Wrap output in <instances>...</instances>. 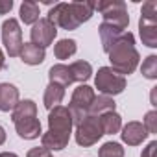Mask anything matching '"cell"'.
<instances>
[{
    "mask_svg": "<svg viewBox=\"0 0 157 157\" xmlns=\"http://www.w3.org/2000/svg\"><path fill=\"white\" fill-rule=\"evenodd\" d=\"M72 117L68 107L57 105L54 109H50L48 115V131L41 135V142L43 148L46 150H65L68 140H70V133H72Z\"/></svg>",
    "mask_w": 157,
    "mask_h": 157,
    "instance_id": "1",
    "label": "cell"
},
{
    "mask_svg": "<svg viewBox=\"0 0 157 157\" xmlns=\"http://www.w3.org/2000/svg\"><path fill=\"white\" fill-rule=\"evenodd\" d=\"M94 15V2H61L48 11V21L63 30H78Z\"/></svg>",
    "mask_w": 157,
    "mask_h": 157,
    "instance_id": "2",
    "label": "cell"
},
{
    "mask_svg": "<svg viewBox=\"0 0 157 157\" xmlns=\"http://www.w3.org/2000/svg\"><path fill=\"white\" fill-rule=\"evenodd\" d=\"M109 61H111V70H115L118 76H128L133 74L137 65H139V52L135 48V35L131 32H124L115 44L111 46V50L107 52Z\"/></svg>",
    "mask_w": 157,
    "mask_h": 157,
    "instance_id": "3",
    "label": "cell"
},
{
    "mask_svg": "<svg viewBox=\"0 0 157 157\" xmlns=\"http://www.w3.org/2000/svg\"><path fill=\"white\" fill-rule=\"evenodd\" d=\"M11 120L15 124L17 135L24 140L39 139L43 133L41 120L37 118V105L33 100H19V104L11 111Z\"/></svg>",
    "mask_w": 157,
    "mask_h": 157,
    "instance_id": "4",
    "label": "cell"
},
{
    "mask_svg": "<svg viewBox=\"0 0 157 157\" xmlns=\"http://www.w3.org/2000/svg\"><path fill=\"white\" fill-rule=\"evenodd\" d=\"M94 10H98L104 17V24H109L120 32H126L129 24V15L122 0H107V2H94Z\"/></svg>",
    "mask_w": 157,
    "mask_h": 157,
    "instance_id": "5",
    "label": "cell"
},
{
    "mask_svg": "<svg viewBox=\"0 0 157 157\" xmlns=\"http://www.w3.org/2000/svg\"><path fill=\"white\" fill-rule=\"evenodd\" d=\"M94 91L89 87V85H80L78 89H74L72 93V98H70V104H68V111H70V117H72V124L78 126L87 115H89V107L94 100Z\"/></svg>",
    "mask_w": 157,
    "mask_h": 157,
    "instance_id": "6",
    "label": "cell"
},
{
    "mask_svg": "<svg viewBox=\"0 0 157 157\" xmlns=\"http://www.w3.org/2000/svg\"><path fill=\"white\" fill-rule=\"evenodd\" d=\"M94 83L104 96H117L126 89V78L118 76L115 70H111V67H100Z\"/></svg>",
    "mask_w": 157,
    "mask_h": 157,
    "instance_id": "7",
    "label": "cell"
},
{
    "mask_svg": "<svg viewBox=\"0 0 157 157\" xmlns=\"http://www.w3.org/2000/svg\"><path fill=\"white\" fill-rule=\"evenodd\" d=\"M102 137H104V129H102V124H100L98 117L87 115L76 126V142H78V146L89 148V146L96 144Z\"/></svg>",
    "mask_w": 157,
    "mask_h": 157,
    "instance_id": "8",
    "label": "cell"
},
{
    "mask_svg": "<svg viewBox=\"0 0 157 157\" xmlns=\"http://www.w3.org/2000/svg\"><path fill=\"white\" fill-rule=\"evenodd\" d=\"M2 43L8 50L10 57H19L21 50H22V30L17 19H6L2 22Z\"/></svg>",
    "mask_w": 157,
    "mask_h": 157,
    "instance_id": "9",
    "label": "cell"
},
{
    "mask_svg": "<svg viewBox=\"0 0 157 157\" xmlns=\"http://www.w3.org/2000/svg\"><path fill=\"white\" fill-rule=\"evenodd\" d=\"M56 35H57V28H56L48 19H39V21L33 24L32 32H30L32 43L37 44V46H41V48L50 46V44L54 43Z\"/></svg>",
    "mask_w": 157,
    "mask_h": 157,
    "instance_id": "10",
    "label": "cell"
},
{
    "mask_svg": "<svg viewBox=\"0 0 157 157\" xmlns=\"http://www.w3.org/2000/svg\"><path fill=\"white\" fill-rule=\"evenodd\" d=\"M122 129V133H120V137H122V140L128 144V146H139V144H142L144 140H146V137H148V131L144 129V126L140 124V122H137V120H131V122H128L124 128H120Z\"/></svg>",
    "mask_w": 157,
    "mask_h": 157,
    "instance_id": "11",
    "label": "cell"
},
{
    "mask_svg": "<svg viewBox=\"0 0 157 157\" xmlns=\"http://www.w3.org/2000/svg\"><path fill=\"white\" fill-rule=\"evenodd\" d=\"M19 104V89L11 83H0V111L10 113Z\"/></svg>",
    "mask_w": 157,
    "mask_h": 157,
    "instance_id": "12",
    "label": "cell"
},
{
    "mask_svg": "<svg viewBox=\"0 0 157 157\" xmlns=\"http://www.w3.org/2000/svg\"><path fill=\"white\" fill-rule=\"evenodd\" d=\"M19 57H21L22 63H26V65H30V67H35V65H41V63L44 61L46 52H44V48H41V46H37V44H33V43H24V44H22V50H21V54H19Z\"/></svg>",
    "mask_w": 157,
    "mask_h": 157,
    "instance_id": "13",
    "label": "cell"
},
{
    "mask_svg": "<svg viewBox=\"0 0 157 157\" xmlns=\"http://www.w3.org/2000/svg\"><path fill=\"white\" fill-rule=\"evenodd\" d=\"M48 78H50V83H57V85H61V87H68L70 83H74L68 65H63V63H57V65L50 67Z\"/></svg>",
    "mask_w": 157,
    "mask_h": 157,
    "instance_id": "14",
    "label": "cell"
},
{
    "mask_svg": "<svg viewBox=\"0 0 157 157\" xmlns=\"http://www.w3.org/2000/svg\"><path fill=\"white\" fill-rule=\"evenodd\" d=\"M65 98V87L57 85V83H48L46 91H44V98H43V104L44 107L50 111L54 107H57Z\"/></svg>",
    "mask_w": 157,
    "mask_h": 157,
    "instance_id": "15",
    "label": "cell"
},
{
    "mask_svg": "<svg viewBox=\"0 0 157 157\" xmlns=\"http://www.w3.org/2000/svg\"><path fill=\"white\" fill-rule=\"evenodd\" d=\"M98 118H100V124H102L104 135H113V133H118V131H120V128H122V117H120L117 111L104 113V115H100Z\"/></svg>",
    "mask_w": 157,
    "mask_h": 157,
    "instance_id": "16",
    "label": "cell"
},
{
    "mask_svg": "<svg viewBox=\"0 0 157 157\" xmlns=\"http://www.w3.org/2000/svg\"><path fill=\"white\" fill-rule=\"evenodd\" d=\"M115 107H117V104H115V100H113L111 96L100 94V96H94V100H93V104H91V107H89V115L100 117V115H104V113L115 111Z\"/></svg>",
    "mask_w": 157,
    "mask_h": 157,
    "instance_id": "17",
    "label": "cell"
},
{
    "mask_svg": "<svg viewBox=\"0 0 157 157\" xmlns=\"http://www.w3.org/2000/svg\"><path fill=\"white\" fill-rule=\"evenodd\" d=\"M68 68H70V74H72V82H78L82 85H83V82L89 80L91 74H93V67L87 61H74V63L68 65Z\"/></svg>",
    "mask_w": 157,
    "mask_h": 157,
    "instance_id": "18",
    "label": "cell"
},
{
    "mask_svg": "<svg viewBox=\"0 0 157 157\" xmlns=\"http://www.w3.org/2000/svg\"><path fill=\"white\" fill-rule=\"evenodd\" d=\"M139 33L146 46H150V48L157 46V22L139 21Z\"/></svg>",
    "mask_w": 157,
    "mask_h": 157,
    "instance_id": "19",
    "label": "cell"
},
{
    "mask_svg": "<svg viewBox=\"0 0 157 157\" xmlns=\"http://www.w3.org/2000/svg\"><path fill=\"white\" fill-rule=\"evenodd\" d=\"M98 32H100V41H102V48H104V52L107 54L109 50H111V46L115 44V41L124 33V32H120V30H117V28H113V26H109V24H100V28H98Z\"/></svg>",
    "mask_w": 157,
    "mask_h": 157,
    "instance_id": "20",
    "label": "cell"
},
{
    "mask_svg": "<svg viewBox=\"0 0 157 157\" xmlns=\"http://www.w3.org/2000/svg\"><path fill=\"white\" fill-rule=\"evenodd\" d=\"M19 15H21V21L24 24H35L39 21V4L37 2H32V0H24L21 4V10H19Z\"/></svg>",
    "mask_w": 157,
    "mask_h": 157,
    "instance_id": "21",
    "label": "cell"
},
{
    "mask_svg": "<svg viewBox=\"0 0 157 157\" xmlns=\"http://www.w3.org/2000/svg\"><path fill=\"white\" fill-rule=\"evenodd\" d=\"M78 46H76V41L74 39H61L56 46H54V54L57 59H68L76 54Z\"/></svg>",
    "mask_w": 157,
    "mask_h": 157,
    "instance_id": "22",
    "label": "cell"
},
{
    "mask_svg": "<svg viewBox=\"0 0 157 157\" xmlns=\"http://www.w3.org/2000/svg\"><path fill=\"white\" fill-rule=\"evenodd\" d=\"M98 157H124V148L118 142H105L102 144V148L98 150Z\"/></svg>",
    "mask_w": 157,
    "mask_h": 157,
    "instance_id": "23",
    "label": "cell"
},
{
    "mask_svg": "<svg viewBox=\"0 0 157 157\" xmlns=\"http://www.w3.org/2000/svg\"><path fill=\"white\" fill-rule=\"evenodd\" d=\"M140 70H142V76L144 78H148V80H155V78H157V56H153V54L148 56L142 61Z\"/></svg>",
    "mask_w": 157,
    "mask_h": 157,
    "instance_id": "24",
    "label": "cell"
},
{
    "mask_svg": "<svg viewBox=\"0 0 157 157\" xmlns=\"http://www.w3.org/2000/svg\"><path fill=\"white\" fill-rule=\"evenodd\" d=\"M140 21H146V22H157V2H155V0H148V2L142 4Z\"/></svg>",
    "mask_w": 157,
    "mask_h": 157,
    "instance_id": "25",
    "label": "cell"
},
{
    "mask_svg": "<svg viewBox=\"0 0 157 157\" xmlns=\"http://www.w3.org/2000/svg\"><path fill=\"white\" fill-rule=\"evenodd\" d=\"M142 126L144 129L150 133H157V111H148L144 115V120H142Z\"/></svg>",
    "mask_w": 157,
    "mask_h": 157,
    "instance_id": "26",
    "label": "cell"
},
{
    "mask_svg": "<svg viewBox=\"0 0 157 157\" xmlns=\"http://www.w3.org/2000/svg\"><path fill=\"white\" fill-rule=\"evenodd\" d=\"M26 157H52V153H50V150H46L43 146H37V148H32Z\"/></svg>",
    "mask_w": 157,
    "mask_h": 157,
    "instance_id": "27",
    "label": "cell"
},
{
    "mask_svg": "<svg viewBox=\"0 0 157 157\" xmlns=\"http://www.w3.org/2000/svg\"><path fill=\"white\" fill-rule=\"evenodd\" d=\"M155 151H157V140H151L140 153V157H155Z\"/></svg>",
    "mask_w": 157,
    "mask_h": 157,
    "instance_id": "28",
    "label": "cell"
},
{
    "mask_svg": "<svg viewBox=\"0 0 157 157\" xmlns=\"http://www.w3.org/2000/svg\"><path fill=\"white\" fill-rule=\"evenodd\" d=\"M13 8V0H0V15L10 13Z\"/></svg>",
    "mask_w": 157,
    "mask_h": 157,
    "instance_id": "29",
    "label": "cell"
},
{
    "mask_svg": "<svg viewBox=\"0 0 157 157\" xmlns=\"http://www.w3.org/2000/svg\"><path fill=\"white\" fill-rule=\"evenodd\" d=\"M4 142H6V129L0 126V146H2Z\"/></svg>",
    "mask_w": 157,
    "mask_h": 157,
    "instance_id": "30",
    "label": "cell"
},
{
    "mask_svg": "<svg viewBox=\"0 0 157 157\" xmlns=\"http://www.w3.org/2000/svg\"><path fill=\"white\" fill-rule=\"evenodd\" d=\"M4 67H6V57H4V52L0 50V70H2Z\"/></svg>",
    "mask_w": 157,
    "mask_h": 157,
    "instance_id": "31",
    "label": "cell"
},
{
    "mask_svg": "<svg viewBox=\"0 0 157 157\" xmlns=\"http://www.w3.org/2000/svg\"><path fill=\"white\" fill-rule=\"evenodd\" d=\"M0 157H19V155L13 153V151H2V153H0Z\"/></svg>",
    "mask_w": 157,
    "mask_h": 157,
    "instance_id": "32",
    "label": "cell"
}]
</instances>
